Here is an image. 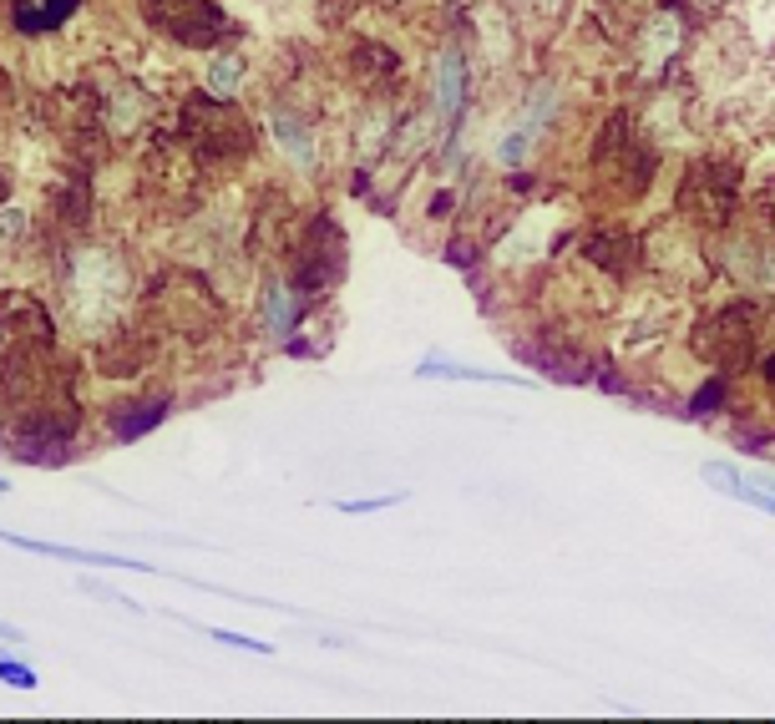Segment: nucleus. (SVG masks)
Segmentation results:
<instances>
[{
  "instance_id": "1a4fd4ad",
  "label": "nucleus",
  "mask_w": 775,
  "mask_h": 724,
  "mask_svg": "<svg viewBox=\"0 0 775 724\" xmlns=\"http://www.w3.org/2000/svg\"><path fill=\"white\" fill-rule=\"evenodd\" d=\"M274 132H279V143H284V152H290L300 168H310L315 162V143H310V132H304V122H290V117H279L274 122Z\"/></svg>"
},
{
  "instance_id": "9d476101",
  "label": "nucleus",
  "mask_w": 775,
  "mask_h": 724,
  "mask_svg": "<svg viewBox=\"0 0 775 724\" xmlns=\"http://www.w3.org/2000/svg\"><path fill=\"white\" fill-rule=\"evenodd\" d=\"M238 77H244V61H238L234 52H224L218 61L209 66V92H213V97H228V92L238 87Z\"/></svg>"
},
{
  "instance_id": "2eb2a0df",
  "label": "nucleus",
  "mask_w": 775,
  "mask_h": 724,
  "mask_svg": "<svg viewBox=\"0 0 775 724\" xmlns=\"http://www.w3.org/2000/svg\"><path fill=\"white\" fill-rule=\"evenodd\" d=\"M0 491H5V482H0Z\"/></svg>"
},
{
  "instance_id": "f8f14e48",
  "label": "nucleus",
  "mask_w": 775,
  "mask_h": 724,
  "mask_svg": "<svg viewBox=\"0 0 775 724\" xmlns=\"http://www.w3.org/2000/svg\"><path fill=\"white\" fill-rule=\"evenodd\" d=\"M21 234H26V208L21 203H0V244H11Z\"/></svg>"
},
{
  "instance_id": "6e6552de",
  "label": "nucleus",
  "mask_w": 775,
  "mask_h": 724,
  "mask_svg": "<svg viewBox=\"0 0 775 724\" xmlns=\"http://www.w3.org/2000/svg\"><path fill=\"white\" fill-rule=\"evenodd\" d=\"M461 92H467V71H461V56L447 52L441 56V81H436V106H441V112H457Z\"/></svg>"
},
{
  "instance_id": "7ed1b4c3",
  "label": "nucleus",
  "mask_w": 775,
  "mask_h": 724,
  "mask_svg": "<svg viewBox=\"0 0 775 724\" xmlns=\"http://www.w3.org/2000/svg\"><path fill=\"white\" fill-rule=\"evenodd\" d=\"M735 168L730 162H695L684 172V188H679V203L689 218L699 224H725L730 208H735Z\"/></svg>"
},
{
  "instance_id": "f257e3e1",
  "label": "nucleus",
  "mask_w": 775,
  "mask_h": 724,
  "mask_svg": "<svg viewBox=\"0 0 775 724\" xmlns=\"http://www.w3.org/2000/svg\"><path fill=\"white\" fill-rule=\"evenodd\" d=\"M122 294H127V269L106 249H77L66 263V304L87 329H102L117 319Z\"/></svg>"
},
{
  "instance_id": "423d86ee",
  "label": "nucleus",
  "mask_w": 775,
  "mask_h": 724,
  "mask_svg": "<svg viewBox=\"0 0 775 724\" xmlns=\"http://www.w3.org/2000/svg\"><path fill=\"white\" fill-rule=\"evenodd\" d=\"M588 259L604 263V269H614V274H629L633 263H639V244L624 234H614V228H604V234L588 238Z\"/></svg>"
},
{
  "instance_id": "ddd939ff",
  "label": "nucleus",
  "mask_w": 775,
  "mask_h": 724,
  "mask_svg": "<svg viewBox=\"0 0 775 724\" xmlns=\"http://www.w3.org/2000/svg\"><path fill=\"white\" fill-rule=\"evenodd\" d=\"M0 679H5V685H15V689H36V685H41L36 669L15 664V658H0Z\"/></svg>"
},
{
  "instance_id": "4468645a",
  "label": "nucleus",
  "mask_w": 775,
  "mask_h": 724,
  "mask_svg": "<svg viewBox=\"0 0 775 724\" xmlns=\"http://www.w3.org/2000/svg\"><path fill=\"white\" fill-rule=\"evenodd\" d=\"M765 375H771V381H775V360H771V370H765Z\"/></svg>"
},
{
  "instance_id": "20e7f679",
  "label": "nucleus",
  "mask_w": 775,
  "mask_h": 724,
  "mask_svg": "<svg viewBox=\"0 0 775 724\" xmlns=\"http://www.w3.org/2000/svg\"><path fill=\"white\" fill-rule=\"evenodd\" d=\"M188 132H198L213 152H244L249 147V127L218 102H193L188 106Z\"/></svg>"
},
{
  "instance_id": "f03ea898",
  "label": "nucleus",
  "mask_w": 775,
  "mask_h": 724,
  "mask_svg": "<svg viewBox=\"0 0 775 724\" xmlns=\"http://www.w3.org/2000/svg\"><path fill=\"white\" fill-rule=\"evenodd\" d=\"M755 325H761V309L755 304H725L715 315L699 319L695 329V355L715 370H740L755 355Z\"/></svg>"
},
{
  "instance_id": "0eeeda50",
  "label": "nucleus",
  "mask_w": 775,
  "mask_h": 724,
  "mask_svg": "<svg viewBox=\"0 0 775 724\" xmlns=\"http://www.w3.org/2000/svg\"><path fill=\"white\" fill-rule=\"evenodd\" d=\"M294 315H300V309H294L290 284H269V294H263V325H269L274 340H284V335L294 329Z\"/></svg>"
},
{
  "instance_id": "9b49d317",
  "label": "nucleus",
  "mask_w": 775,
  "mask_h": 724,
  "mask_svg": "<svg viewBox=\"0 0 775 724\" xmlns=\"http://www.w3.org/2000/svg\"><path fill=\"white\" fill-rule=\"evenodd\" d=\"M137 117H143V97L122 87V92L112 97V117H106V122H112V132H132V122H137Z\"/></svg>"
},
{
  "instance_id": "39448f33",
  "label": "nucleus",
  "mask_w": 775,
  "mask_h": 724,
  "mask_svg": "<svg viewBox=\"0 0 775 724\" xmlns=\"http://www.w3.org/2000/svg\"><path fill=\"white\" fill-rule=\"evenodd\" d=\"M0 542H11V547H26V553L61 557V563H92V567H132V573H147L143 563H127V557H106V553H77V547H56V542H31V538H15V532H0Z\"/></svg>"
}]
</instances>
